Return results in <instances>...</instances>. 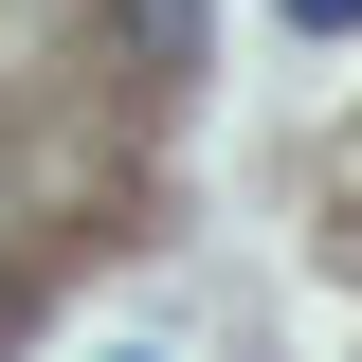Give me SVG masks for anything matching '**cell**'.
<instances>
[{
    "mask_svg": "<svg viewBox=\"0 0 362 362\" xmlns=\"http://www.w3.org/2000/svg\"><path fill=\"white\" fill-rule=\"evenodd\" d=\"M109 37H127L145 73H181V54H199V0H109Z\"/></svg>",
    "mask_w": 362,
    "mask_h": 362,
    "instance_id": "obj_1",
    "label": "cell"
},
{
    "mask_svg": "<svg viewBox=\"0 0 362 362\" xmlns=\"http://www.w3.org/2000/svg\"><path fill=\"white\" fill-rule=\"evenodd\" d=\"M290 37H362V0H290Z\"/></svg>",
    "mask_w": 362,
    "mask_h": 362,
    "instance_id": "obj_2",
    "label": "cell"
},
{
    "mask_svg": "<svg viewBox=\"0 0 362 362\" xmlns=\"http://www.w3.org/2000/svg\"><path fill=\"white\" fill-rule=\"evenodd\" d=\"M127 362H145V344H127Z\"/></svg>",
    "mask_w": 362,
    "mask_h": 362,
    "instance_id": "obj_3",
    "label": "cell"
}]
</instances>
